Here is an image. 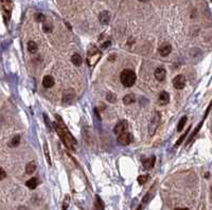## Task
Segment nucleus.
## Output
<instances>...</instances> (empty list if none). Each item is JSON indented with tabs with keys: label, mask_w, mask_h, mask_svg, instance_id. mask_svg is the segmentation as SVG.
Segmentation results:
<instances>
[{
	"label": "nucleus",
	"mask_w": 212,
	"mask_h": 210,
	"mask_svg": "<svg viewBox=\"0 0 212 210\" xmlns=\"http://www.w3.org/2000/svg\"><path fill=\"white\" fill-rule=\"evenodd\" d=\"M55 118H56V121L55 123H53V126H54L55 131L58 132L59 138H61L62 142L66 145V147H67L68 149L74 150V146L77 145V140H75V138L72 136V134H71L70 132H69L68 128L66 127L65 123L63 121V119H62L61 116L56 114Z\"/></svg>",
	"instance_id": "f257e3e1"
},
{
	"label": "nucleus",
	"mask_w": 212,
	"mask_h": 210,
	"mask_svg": "<svg viewBox=\"0 0 212 210\" xmlns=\"http://www.w3.org/2000/svg\"><path fill=\"white\" fill-rule=\"evenodd\" d=\"M120 79L122 85L126 88H130L134 86V83L136 82V74L135 72H133L132 70H128V69H125V70L122 71L120 75Z\"/></svg>",
	"instance_id": "f03ea898"
},
{
	"label": "nucleus",
	"mask_w": 212,
	"mask_h": 210,
	"mask_svg": "<svg viewBox=\"0 0 212 210\" xmlns=\"http://www.w3.org/2000/svg\"><path fill=\"white\" fill-rule=\"evenodd\" d=\"M101 57V52L97 47L91 46L88 50V64L90 67H94L98 63V60Z\"/></svg>",
	"instance_id": "7ed1b4c3"
},
{
	"label": "nucleus",
	"mask_w": 212,
	"mask_h": 210,
	"mask_svg": "<svg viewBox=\"0 0 212 210\" xmlns=\"http://www.w3.org/2000/svg\"><path fill=\"white\" fill-rule=\"evenodd\" d=\"M160 119H161L160 113H159L158 111H156L154 113V116H153V118H152L151 123H150V126H149V134L151 135V136H153L155 134L157 128L160 125Z\"/></svg>",
	"instance_id": "20e7f679"
},
{
	"label": "nucleus",
	"mask_w": 212,
	"mask_h": 210,
	"mask_svg": "<svg viewBox=\"0 0 212 210\" xmlns=\"http://www.w3.org/2000/svg\"><path fill=\"white\" fill-rule=\"evenodd\" d=\"M0 4H1L2 12H3L4 21H6V23L11 17V12H12V8H13V3L11 2V0H0Z\"/></svg>",
	"instance_id": "39448f33"
},
{
	"label": "nucleus",
	"mask_w": 212,
	"mask_h": 210,
	"mask_svg": "<svg viewBox=\"0 0 212 210\" xmlns=\"http://www.w3.org/2000/svg\"><path fill=\"white\" fill-rule=\"evenodd\" d=\"M118 143L120 145H122V146H127V145H130V143L133 142V135L132 133L130 132H124L122 133V134H119L118 135Z\"/></svg>",
	"instance_id": "423d86ee"
},
{
	"label": "nucleus",
	"mask_w": 212,
	"mask_h": 210,
	"mask_svg": "<svg viewBox=\"0 0 212 210\" xmlns=\"http://www.w3.org/2000/svg\"><path fill=\"white\" fill-rule=\"evenodd\" d=\"M75 91L72 89H67L63 92V102L64 104H71L75 99Z\"/></svg>",
	"instance_id": "0eeeda50"
},
{
	"label": "nucleus",
	"mask_w": 212,
	"mask_h": 210,
	"mask_svg": "<svg viewBox=\"0 0 212 210\" xmlns=\"http://www.w3.org/2000/svg\"><path fill=\"white\" fill-rule=\"evenodd\" d=\"M127 129H128V123L125 120V119H122V120H120L115 126V128H114V132H115L117 135H119V134H122V133L126 132Z\"/></svg>",
	"instance_id": "6e6552de"
},
{
	"label": "nucleus",
	"mask_w": 212,
	"mask_h": 210,
	"mask_svg": "<svg viewBox=\"0 0 212 210\" xmlns=\"http://www.w3.org/2000/svg\"><path fill=\"white\" fill-rule=\"evenodd\" d=\"M173 86H174V88L175 89H177V90H182L185 88V86H186V77L183 75H177V76H175L174 77V79H173Z\"/></svg>",
	"instance_id": "1a4fd4ad"
},
{
	"label": "nucleus",
	"mask_w": 212,
	"mask_h": 210,
	"mask_svg": "<svg viewBox=\"0 0 212 210\" xmlns=\"http://www.w3.org/2000/svg\"><path fill=\"white\" fill-rule=\"evenodd\" d=\"M171 51H172V47H171L170 44H166H166H161V46L159 47V49H158L159 54H160L161 56H163V57L168 56V55L171 53Z\"/></svg>",
	"instance_id": "9d476101"
},
{
	"label": "nucleus",
	"mask_w": 212,
	"mask_h": 210,
	"mask_svg": "<svg viewBox=\"0 0 212 210\" xmlns=\"http://www.w3.org/2000/svg\"><path fill=\"white\" fill-rule=\"evenodd\" d=\"M166 76V69L162 68V67H159V68L156 69V71H155V78H156L158 82H162V80H164Z\"/></svg>",
	"instance_id": "9b49d317"
},
{
	"label": "nucleus",
	"mask_w": 212,
	"mask_h": 210,
	"mask_svg": "<svg viewBox=\"0 0 212 210\" xmlns=\"http://www.w3.org/2000/svg\"><path fill=\"white\" fill-rule=\"evenodd\" d=\"M99 20L102 25H108L109 20H110V14H109V12L107 11L101 12L99 15Z\"/></svg>",
	"instance_id": "f8f14e48"
},
{
	"label": "nucleus",
	"mask_w": 212,
	"mask_h": 210,
	"mask_svg": "<svg viewBox=\"0 0 212 210\" xmlns=\"http://www.w3.org/2000/svg\"><path fill=\"white\" fill-rule=\"evenodd\" d=\"M54 78L52 77V76H50V75H47V76H45L44 77V79H42V86H44L45 88H51V87H53L54 86Z\"/></svg>",
	"instance_id": "ddd939ff"
},
{
	"label": "nucleus",
	"mask_w": 212,
	"mask_h": 210,
	"mask_svg": "<svg viewBox=\"0 0 212 210\" xmlns=\"http://www.w3.org/2000/svg\"><path fill=\"white\" fill-rule=\"evenodd\" d=\"M158 101L160 102V105H166L170 101V95H169L168 92L166 91H162L160 92V94H159V97H158Z\"/></svg>",
	"instance_id": "4468645a"
},
{
	"label": "nucleus",
	"mask_w": 212,
	"mask_h": 210,
	"mask_svg": "<svg viewBox=\"0 0 212 210\" xmlns=\"http://www.w3.org/2000/svg\"><path fill=\"white\" fill-rule=\"evenodd\" d=\"M39 184V181L37 178H30L29 181H27V183H26V186H27L29 189H35V188L38 186Z\"/></svg>",
	"instance_id": "2eb2a0df"
},
{
	"label": "nucleus",
	"mask_w": 212,
	"mask_h": 210,
	"mask_svg": "<svg viewBox=\"0 0 212 210\" xmlns=\"http://www.w3.org/2000/svg\"><path fill=\"white\" fill-rule=\"evenodd\" d=\"M142 164H143V167L146 169H151L154 167L155 165V156H151L149 157V158H145L143 162H142Z\"/></svg>",
	"instance_id": "dca6fc26"
},
{
	"label": "nucleus",
	"mask_w": 212,
	"mask_h": 210,
	"mask_svg": "<svg viewBox=\"0 0 212 210\" xmlns=\"http://www.w3.org/2000/svg\"><path fill=\"white\" fill-rule=\"evenodd\" d=\"M154 191H155V186L153 185L152 186V188L149 190V192L145 194V197H143V200H142V203L143 204H146V203H149L150 201L152 200V197H154Z\"/></svg>",
	"instance_id": "f3484780"
},
{
	"label": "nucleus",
	"mask_w": 212,
	"mask_h": 210,
	"mask_svg": "<svg viewBox=\"0 0 212 210\" xmlns=\"http://www.w3.org/2000/svg\"><path fill=\"white\" fill-rule=\"evenodd\" d=\"M35 169H36V163H35V161H31L26 166V172L28 174H32L34 173Z\"/></svg>",
	"instance_id": "a211bd4d"
},
{
	"label": "nucleus",
	"mask_w": 212,
	"mask_h": 210,
	"mask_svg": "<svg viewBox=\"0 0 212 210\" xmlns=\"http://www.w3.org/2000/svg\"><path fill=\"white\" fill-rule=\"evenodd\" d=\"M135 101H136V96H135V94H133V93L126 94L125 96L123 97V102H124L125 105L133 104V102H135Z\"/></svg>",
	"instance_id": "6ab92c4d"
},
{
	"label": "nucleus",
	"mask_w": 212,
	"mask_h": 210,
	"mask_svg": "<svg viewBox=\"0 0 212 210\" xmlns=\"http://www.w3.org/2000/svg\"><path fill=\"white\" fill-rule=\"evenodd\" d=\"M71 61H72V63L74 64V66H81L83 63V59H82V57H81V55L80 54H73L72 55V57H71Z\"/></svg>",
	"instance_id": "aec40b11"
},
{
	"label": "nucleus",
	"mask_w": 212,
	"mask_h": 210,
	"mask_svg": "<svg viewBox=\"0 0 212 210\" xmlns=\"http://www.w3.org/2000/svg\"><path fill=\"white\" fill-rule=\"evenodd\" d=\"M37 49H38V47H37V44H35L34 41H29L28 42V50H29L30 53H36Z\"/></svg>",
	"instance_id": "412c9836"
},
{
	"label": "nucleus",
	"mask_w": 212,
	"mask_h": 210,
	"mask_svg": "<svg viewBox=\"0 0 212 210\" xmlns=\"http://www.w3.org/2000/svg\"><path fill=\"white\" fill-rule=\"evenodd\" d=\"M19 142H20V136L19 135H15L10 142V147H17L19 145Z\"/></svg>",
	"instance_id": "4be33fe9"
},
{
	"label": "nucleus",
	"mask_w": 212,
	"mask_h": 210,
	"mask_svg": "<svg viewBox=\"0 0 212 210\" xmlns=\"http://www.w3.org/2000/svg\"><path fill=\"white\" fill-rule=\"evenodd\" d=\"M186 121H187V116H182V119H179V123H178L177 125V131L179 132V131H182L183 127H185L186 125Z\"/></svg>",
	"instance_id": "5701e85b"
},
{
	"label": "nucleus",
	"mask_w": 212,
	"mask_h": 210,
	"mask_svg": "<svg viewBox=\"0 0 212 210\" xmlns=\"http://www.w3.org/2000/svg\"><path fill=\"white\" fill-rule=\"evenodd\" d=\"M96 206H97V209L98 210H104V204L103 202H102V200L100 199L99 195H96Z\"/></svg>",
	"instance_id": "b1692460"
},
{
	"label": "nucleus",
	"mask_w": 212,
	"mask_h": 210,
	"mask_svg": "<svg viewBox=\"0 0 212 210\" xmlns=\"http://www.w3.org/2000/svg\"><path fill=\"white\" fill-rule=\"evenodd\" d=\"M44 151H45V155H46L47 161H48V164L51 165V158H50V154H49V150H48V145H47V142L44 143Z\"/></svg>",
	"instance_id": "393cba45"
},
{
	"label": "nucleus",
	"mask_w": 212,
	"mask_h": 210,
	"mask_svg": "<svg viewBox=\"0 0 212 210\" xmlns=\"http://www.w3.org/2000/svg\"><path fill=\"white\" fill-rule=\"evenodd\" d=\"M189 131H190V128H188V130L186 131V132L183 133V134L182 135V136H180V138H179V139H178L177 142H176V144H175V147H176V148H177V147L179 146V145L182 144V143L183 142V139H185V138H186V136H187V135H188V133H189Z\"/></svg>",
	"instance_id": "a878e982"
},
{
	"label": "nucleus",
	"mask_w": 212,
	"mask_h": 210,
	"mask_svg": "<svg viewBox=\"0 0 212 210\" xmlns=\"http://www.w3.org/2000/svg\"><path fill=\"white\" fill-rule=\"evenodd\" d=\"M147 180H149V175H140L139 178H137L139 185H144V184L147 182Z\"/></svg>",
	"instance_id": "bb28decb"
},
{
	"label": "nucleus",
	"mask_w": 212,
	"mask_h": 210,
	"mask_svg": "<svg viewBox=\"0 0 212 210\" xmlns=\"http://www.w3.org/2000/svg\"><path fill=\"white\" fill-rule=\"evenodd\" d=\"M69 203H70V197H69V195H66L65 200H64V202H63V208H62V210H67L69 207Z\"/></svg>",
	"instance_id": "cd10ccee"
},
{
	"label": "nucleus",
	"mask_w": 212,
	"mask_h": 210,
	"mask_svg": "<svg viewBox=\"0 0 212 210\" xmlns=\"http://www.w3.org/2000/svg\"><path fill=\"white\" fill-rule=\"evenodd\" d=\"M106 99L109 102H113L114 104V102L117 101V96H116V94H114V93H108L107 96H106Z\"/></svg>",
	"instance_id": "c85d7f7f"
},
{
	"label": "nucleus",
	"mask_w": 212,
	"mask_h": 210,
	"mask_svg": "<svg viewBox=\"0 0 212 210\" xmlns=\"http://www.w3.org/2000/svg\"><path fill=\"white\" fill-rule=\"evenodd\" d=\"M42 30H44V32L46 33H50L52 31V25H44V27H42Z\"/></svg>",
	"instance_id": "c756f323"
},
{
	"label": "nucleus",
	"mask_w": 212,
	"mask_h": 210,
	"mask_svg": "<svg viewBox=\"0 0 212 210\" xmlns=\"http://www.w3.org/2000/svg\"><path fill=\"white\" fill-rule=\"evenodd\" d=\"M36 20L38 21V22H44V21L46 20V17H45L44 14H38V15L36 16Z\"/></svg>",
	"instance_id": "7c9ffc66"
},
{
	"label": "nucleus",
	"mask_w": 212,
	"mask_h": 210,
	"mask_svg": "<svg viewBox=\"0 0 212 210\" xmlns=\"http://www.w3.org/2000/svg\"><path fill=\"white\" fill-rule=\"evenodd\" d=\"M6 171L3 170V169L1 168V167H0V181L1 180H3L4 178H6Z\"/></svg>",
	"instance_id": "2f4dec72"
},
{
	"label": "nucleus",
	"mask_w": 212,
	"mask_h": 210,
	"mask_svg": "<svg viewBox=\"0 0 212 210\" xmlns=\"http://www.w3.org/2000/svg\"><path fill=\"white\" fill-rule=\"evenodd\" d=\"M111 44V42L110 41H106V42H104V44H102V49H107L109 46Z\"/></svg>",
	"instance_id": "473e14b6"
},
{
	"label": "nucleus",
	"mask_w": 212,
	"mask_h": 210,
	"mask_svg": "<svg viewBox=\"0 0 212 210\" xmlns=\"http://www.w3.org/2000/svg\"><path fill=\"white\" fill-rule=\"evenodd\" d=\"M174 210H189L188 208H175Z\"/></svg>",
	"instance_id": "72a5a7b5"
},
{
	"label": "nucleus",
	"mask_w": 212,
	"mask_h": 210,
	"mask_svg": "<svg viewBox=\"0 0 212 210\" xmlns=\"http://www.w3.org/2000/svg\"><path fill=\"white\" fill-rule=\"evenodd\" d=\"M137 210H142V206H141V205H140V206L138 207V208H137Z\"/></svg>",
	"instance_id": "f704fd0d"
},
{
	"label": "nucleus",
	"mask_w": 212,
	"mask_h": 210,
	"mask_svg": "<svg viewBox=\"0 0 212 210\" xmlns=\"http://www.w3.org/2000/svg\"><path fill=\"white\" fill-rule=\"evenodd\" d=\"M139 1H141V2H146V1H149V0H139Z\"/></svg>",
	"instance_id": "c9c22d12"
}]
</instances>
